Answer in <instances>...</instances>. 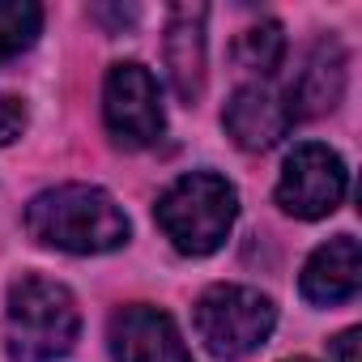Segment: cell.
I'll return each instance as SVG.
<instances>
[{
  "label": "cell",
  "instance_id": "cell-1",
  "mask_svg": "<svg viewBox=\"0 0 362 362\" xmlns=\"http://www.w3.org/2000/svg\"><path fill=\"white\" fill-rule=\"evenodd\" d=\"M26 230L43 247L73 252V256H98L128 243L124 209L115 205L111 192L94 184H64L39 192L26 209Z\"/></svg>",
  "mask_w": 362,
  "mask_h": 362
},
{
  "label": "cell",
  "instance_id": "cell-2",
  "mask_svg": "<svg viewBox=\"0 0 362 362\" xmlns=\"http://www.w3.org/2000/svg\"><path fill=\"white\" fill-rule=\"evenodd\" d=\"M235 214H239V192H235L230 179H222L214 170L179 175L153 205L162 235L184 256L218 252L235 226Z\"/></svg>",
  "mask_w": 362,
  "mask_h": 362
},
{
  "label": "cell",
  "instance_id": "cell-3",
  "mask_svg": "<svg viewBox=\"0 0 362 362\" xmlns=\"http://www.w3.org/2000/svg\"><path fill=\"white\" fill-rule=\"evenodd\" d=\"M9 362H56L77 345L81 311L77 298L52 277H22L9 290Z\"/></svg>",
  "mask_w": 362,
  "mask_h": 362
},
{
  "label": "cell",
  "instance_id": "cell-4",
  "mask_svg": "<svg viewBox=\"0 0 362 362\" xmlns=\"http://www.w3.org/2000/svg\"><path fill=\"white\" fill-rule=\"evenodd\" d=\"M277 324V307L269 294L252 286H209L197 298V337L222 362H239L256 354Z\"/></svg>",
  "mask_w": 362,
  "mask_h": 362
},
{
  "label": "cell",
  "instance_id": "cell-5",
  "mask_svg": "<svg viewBox=\"0 0 362 362\" xmlns=\"http://www.w3.org/2000/svg\"><path fill=\"white\" fill-rule=\"evenodd\" d=\"M349 188V170L337 149L320 141H303L286 153L277 179V205L294 218H328Z\"/></svg>",
  "mask_w": 362,
  "mask_h": 362
},
{
  "label": "cell",
  "instance_id": "cell-6",
  "mask_svg": "<svg viewBox=\"0 0 362 362\" xmlns=\"http://www.w3.org/2000/svg\"><path fill=\"white\" fill-rule=\"evenodd\" d=\"M103 115H107V132L115 145L124 149H145L166 132V115H162V98H158V81L145 64H115L107 73L103 86Z\"/></svg>",
  "mask_w": 362,
  "mask_h": 362
},
{
  "label": "cell",
  "instance_id": "cell-7",
  "mask_svg": "<svg viewBox=\"0 0 362 362\" xmlns=\"http://www.w3.org/2000/svg\"><path fill=\"white\" fill-rule=\"evenodd\" d=\"M111 358L115 362H192L175 320L158 307H119L111 315Z\"/></svg>",
  "mask_w": 362,
  "mask_h": 362
},
{
  "label": "cell",
  "instance_id": "cell-8",
  "mask_svg": "<svg viewBox=\"0 0 362 362\" xmlns=\"http://www.w3.org/2000/svg\"><path fill=\"white\" fill-rule=\"evenodd\" d=\"M222 124H226V132H230V141L239 149L260 153V149H273L290 132L294 115H290V107H286V98L277 90H269V86H243V90L230 94V103L222 111Z\"/></svg>",
  "mask_w": 362,
  "mask_h": 362
},
{
  "label": "cell",
  "instance_id": "cell-9",
  "mask_svg": "<svg viewBox=\"0 0 362 362\" xmlns=\"http://www.w3.org/2000/svg\"><path fill=\"white\" fill-rule=\"evenodd\" d=\"M166 73L179 103H197L205 90V5H175L162 39Z\"/></svg>",
  "mask_w": 362,
  "mask_h": 362
},
{
  "label": "cell",
  "instance_id": "cell-10",
  "mask_svg": "<svg viewBox=\"0 0 362 362\" xmlns=\"http://www.w3.org/2000/svg\"><path fill=\"white\" fill-rule=\"evenodd\" d=\"M303 298L307 303H320V307H337V303H349L362 286V252H358V239L354 235H337L328 239L324 247L311 252V260L303 264Z\"/></svg>",
  "mask_w": 362,
  "mask_h": 362
},
{
  "label": "cell",
  "instance_id": "cell-11",
  "mask_svg": "<svg viewBox=\"0 0 362 362\" xmlns=\"http://www.w3.org/2000/svg\"><path fill=\"white\" fill-rule=\"evenodd\" d=\"M341 94H345V52L337 39H320L307 52L286 107L294 119H315V115H328L341 103Z\"/></svg>",
  "mask_w": 362,
  "mask_h": 362
},
{
  "label": "cell",
  "instance_id": "cell-12",
  "mask_svg": "<svg viewBox=\"0 0 362 362\" xmlns=\"http://www.w3.org/2000/svg\"><path fill=\"white\" fill-rule=\"evenodd\" d=\"M43 30V9L35 0H0V64L22 56Z\"/></svg>",
  "mask_w": 362,
  "mask_h": 362
},
{
  "label": "cell",
  "instance_id": "cell-13",
  "mask_svg": "<svg viewBox=\"0 0 362 362\" xmlns=\"http://www.w3.org/2000/svg\"><path fill=\"white\" fill-rule=\"evenodd\" d=\"M281 56H286V35L277 22H256L235 39V60L247 73H277Z\"/></svg>",
  "mask_w": 362,
  "mask_h": 362
},
{
  "label": "cell",
  "instance_id": "cell-14",
  "mask_svg": "<svg viewBox=\"0 0 362 362\" xmlns=\"http://www.w3.org/2000/svg\"><path fill=\"white\" fill-rule=\"evenodd\" d=\"M26 128V107L9 94H0V145H9L13 136H22Z\"/></svg>",
  "mask_w": 362,
  "mask_h": 362
},
{
  "label": "cell",
  "instance_id": "cell-15",
  "mask_svg": "<svg viewBox=\"0 0 362 362\" xmlns=\"http://www.w3.org/2000/svg\"><path fill=\"white\" fill-rule=\"evenodd\" d=\"M354 349H358V328L337 337V362H354Z\"/></svg>",
  "mask_w": 362,
  "mask_h": 362
},
{
  "label": "cell",
  "instance_id": "cell-16",
  "mask_svg": "<svg viewBox=\"0 0 362 362\" xmlns=\"http://www.w3.org/2000/svg\"><path fill=\"white\" fill-rule=\"evenodd\" d=\"M294 362H311V358H294Z\"/></svg>",
  "mask_w": 362,
  "mask_h": 362
}]
</instances>
